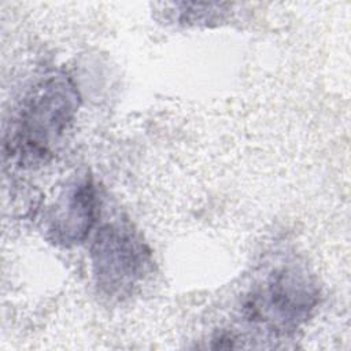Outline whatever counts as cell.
<instances>
[{"label": "cell", "instance_id": "6da1fadb", "mask_svg": "<svg viewBox=\"0 0 351 351\" xmlns=\"http://www.w3.org/2000/svg\"><path fill=\"white\" fill-rule=\"evenodd\" d=\"M77 95L64 80L51 78L37 86L25 101L12 143L21 156L44 159L52 141L63 133L75 110Z\"/></svg>", "mask_w": 351, "mask_h": 351}, {"label": "cell", "instance_id": "7a4b0ae2", "mask_svg": "<svg viewBox=\"0 0 351 351\" xmlns=\"http://www.w3.org/2000/svg\"><path fill=\"white\" fill-rule=\"evenodd\" d=\"M90 252L96 284L110 296L130 292L149 263V252L143 241L130 228L118 223L99 230Z\"/></svg>", "mask_w": 351, "mask_h": 351}, {"label": "cell", "instance_id": "3957f363", "mask_svg": "<svg viewBox=\"0 0 351 351\" xmlns=\"http://www.w3.org/2000/svg\"><path fill=\"white\" fill-rule=\"evenodd\" d=\"M317 302V289L307 273L287 266L274 270L265 287L252 293L248 317L269 328L292 329L307 318Z\"/></svg>", "mask_w": 351, "mask_h": 351}, {"label": "cell", "instance_id": "277c9868", "mask_svg": "<svg viewBox=\"0 0 351 351\" xmlns=\"http://www.w3.org/2000/svg\"><path fill=\"white\" fill-rule=\"evenodd\" d=\"M95 206L92 182L88 180L77 182L52 219L49 232L53 240L66 245L80 243L93 225Z\"/></svg>", "mask_w": 351, "mask_h": 351}]
</instances>
